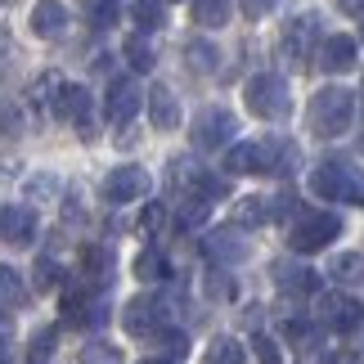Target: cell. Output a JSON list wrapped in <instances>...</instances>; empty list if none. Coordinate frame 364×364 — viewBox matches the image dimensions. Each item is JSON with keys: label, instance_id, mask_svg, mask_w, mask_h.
<instances>
[{"label": "cell", "instance_id": "40", "mask_svg": "<svg viewBox=\"0 0 364 364\" xmlns=\"http://www.w3.org/2000/svg\"><path fill=\"white\" fill-rule=\"evenodd\" d=\"M342 14H351V18H364V0H338Z\"/></svg>", "mask_w": 364, "mask_h": 364}, {"label": "cell", "instance_id": "31", "mask_svg": "<svg viewBox=\"0 0 364 364\" xmlns=\"http://www.w3.org/2000/svg\"><path fill=\"white\" fill-rule=\"evenodd\" d=\"M23 135V108L14 100H0V139H14Z\"/></svg>", "mask_w": 364, "mask_h": 364}, {"label": "cell", "instance_id": "30", "mask_svg": "<svg viewBox=\"0 0 364 364\" xmlns=\"http://www.w3.org/2000/svg\"><path fill=\"white\" fill-rule=\"evenodd\" d=\"M126 59H131L135 73H149V68L158 63V54H153V46H149L144 36H131V41H126Z\"/></svg>", "mask_w": 364, "mask_h": 364}, {"label": "cell", "instance_id": "26", "mask_svg": "<svg viewBox=\"0 0 364 364\" xmlns=\"http://www.w3.org/2000/svg\"><path fill=\"white\" fill-rule=\"evenodd\" d=\"M207 216H212V203H207V198H203V193H193V198H189L185 207H180V216H176V225H180V230H198V225H203V220H207Z\"/></svg>", "mask_w": 364, "mask_h": 364}, {"label": "cell", "instance_id": "41", "mask_svg": "<svg viewBox=\"0 0 364 364\" xmlns=\"http://www.w3.org/2000/svg\"><path fill=\"white\" fill-rule=\"evenodd\" d=\"M54 189V176H36L32 180V193H50Z\"/></svg>", "mask_w": 364, "mask_h": 364}, {"label": "cell", "instance_id": "35", "mask_svg": "<svg viewBox=\"0 0 364 364\" xmlns=\"http://www.w3.org/2000/svg\"><path fill=\"white\" fill-rule=\"evenodd\" d=\"M36 288H41V292L59 288V265H54L50 257H41V261H36Z\"/></svg>", "mask_w": 364, "mask_h": 364}, {"label": "cell", "instance_id": "7", "mask_svg": "<svg viewBox=\"0 0 364 364\" xmlns=\"http://www.w3.org/2000/svg\"><path fill=\"white\" fill-rule=\"evenodd\" d=\"M319 315H324V324L333 333H351L364 324V306L355 297H346V292H328V297H319Z\"/></svg>", "mask_w": 364, "mask_h": 364}, {"label": "cell", "instance_id": "8", "mask_svg": "<svg viewBox=\"0 0 364 364\" xmlns=\"http://www.w3.org/2000/svg\"><path fill=\"white\" fill-rule=\"evenodd\" d=\"M149 185L153 180H149L144 166H117V171L104 180V198L108 203H135V198L149 193Z\"/></svg>", "mask_w": 364, "mask_h": 364}, {"label": "cell", "instance_id": "10", "mask_svg": "<svg viewBox=\"0 0 364 364\" xmlns=\"http://www.w3.org/2000/svg\"><path fill=\"white\" fill-rule=\"evenodd\" d=\"M203 252L212 257L216 265H239L243 257H247V243H243V234L234 230V225H225V230H212L203 239Z\"/></svg>", "mask_w": 364, "mask_h": 364}, {"label": "cell", "instance_id": "13", "mask_svg": "<svg viewBox=\"0 0 364 364\" xmlns=\"http://www.w3.org/2000/svg\"><path fill=\"white\" fill-rule=\"evenodd\" d=\"M54 113L77 122L81 131L90 135V90L86 86H59V95H54Z\"/></svg>", "mask_w": 364, "mask_h": 364}, {"label": "cell", "instance_id": "28", "mask_svg": "<svg viewBox=\"0 0 364 364\" xmlns=\"http://www.w3.org/2000/svg\"><path fill=\"white\" fill-rule=\"evenodd\" d=\"M135 274L139 279H166V274H171V265H166V257H162L158 247H149V252H139V257H135Z\"/></svg>", "mask_w": 364, "mask_h": 364}, {"label": "cell", "instance_id": "22", "mask_svg": "<svg viewBox=\"0 0 364 364\" xmlns=\"http://www.w3.org/2000/svg\"><path fill=\"white\" fill-rule=\"evenodd\" d=\"M328 274L338 279V284H360L364 279V257L360 252H338V257L328 261Z\"/></svg>", "mask_w": 364, "mask_h": 364}, {"label": "cell", "instance_id": "39", "mask_svg": "<svg viewBox=\"0 0 364 364\" xmlns=\"http://www.w3.org/2000/svg\"><path fill=\"white\" fill-rule=\"evenodd\" d=\"M162 220H166V212H162V207H149V212H144V230L153 234V230L162 225Z\"/></svg>", "mask_w": 364, "mask_h": 364}, {"label": "cell", "instance_id": "15", "mask_svg": "<svg viewBox=\"0 0 364 364\" xmlns=\"http://www.w3.org/2000/svg\"><path fill=\"white\" fill-rule=\"evenodd\" d=\"M32 32L46 36V41L63 36V32H68V9L59 5V0H41V5L32 9Z\"/></svg>", "mask_w": 364, "mask_h": 364}, {"label": "cell", "instance_id": "3", "mask_svg": "<svg viewBox=\"0 0 364 364\" xmlns=\"http://www.w3.org/2000/svg\"><path fill=\"white\" fill-rule=\"evenodd\" d=\"M247 108L265 122H284L292 113V100H288V81L274 77V73H261L247 81Z\"/></svg>", "mask_w": 364, "mask_h": 364}, {"label": "cell", "instance_id": "38", "mask_svg": "<svg viewBox=\"0 0 364 364\" xmlns=\"http://www.w3.org/2000/svg\"><path fill=\"white\" fill-rule=\"evenodd\" d=\"M274 5H279V0H243V14H247V18H265Z\"/></svg>", "mask_w": 364, "mask_h": 364}, {"label": "cell", "instance_id": "19", "mask_svg": "<svg viewBox=\"0 0 364 364\" xmlns=\"http://www.w3.org/2000/svg\"><path fill=\"white\" fill-rule=\"evenodd\" d=\"M225 166L234 176H261V139L257 144H234L225 153Z\"/></svg>", "mask_w": 364, "mask_h": 364}, {"label": "cell", "instance_id": "24", "mask_svg": "<svg viewBox=\"0 0 364 364\" xmlns=\"http://www.w3.org/2000/svg\"><path fill=\"white\" fill-rule=\"evenodd\" d=\"M193 23H203V27H225V23H230V0H193Z\"/></svg>", "mask_w": 364, "mask_h": 364}, {"label": "cell", "instance_id": "6", "mask_svg": "<svg viewBox=\"0 0 364 364\" xmlns=\"http://www.w3.org/2000/svg\"><path fill=\"white\" fill-rule=\"evenodd\" d=\"M122 324H126L131 338H158V333L166 328V301H158V297H135L122 311Z\"/></svg>", "mask_w": 364, "mask_h": 364}, {"label": "cell", "instance_id": "5", "mask_svg": "<svg viewBox=\"0 0 364 364\" xmlns=\"http://www.w3.org/2000/svg\"><path fill=\"white\" fill-rule=\"evenodd\" d=\"M234 131H239V122H234L230 108H203L198 117H193V149L212 153V149H225Z\"/></svg>", "mask_w": 364, "mask_h": 364}, {"label": "cell", "instance_id": "18", "mask_svg": "<svg viewBox=\"0 0 364 364\" xmlns=\"http://www.w3.org/2000/svg\"><path fill=\"white\" fill-rule=\"evenodd\" d=\"M274 279H279V288H284V292H292V297H315V292H319V274L315 270H301V265H279Z\"/></svg>", "mask_w": 364, "mask_h": 364}, {"label": "cell", "instance_id": "29", "mask_svg": "<svg viewBox=\"0 0 364 364\" xmlns=\"http://www.w3.org/2000/svg\"><path fill=\"white\" fill-rule=\"evenodd\" d=\"M27 297V288H23V279L14 265H0V306H18Z\"/></svg>", "mask_w": 364, "mask_h": 364}, {"label": "cell", "instance_id": "33", "mask_svg": "<svg viewBox=\"0 0 364 364\" xmlns=\"http://www.w3.org/2000/svg\"><path fill=\"white\" fill-rule=\"evenodd\" d=\"M81 364H122V351L108 342H90V346H81Z\"/></svg>", "mask_w": 364, "mask_h": 364}, {"label": "cell", "instance_id": "25", "mask_svg": "<svg viewBox=\"0 0 364 364\" xmlns=\"http://www.w3.org/2000/svg\"><path fill=\"white\" fill-rule=\"evenodd\" d=\"M185 59H189V68H198V73H216L220 50L212 46V41H189V46H185Z\"/></svg>", "mask_w": 364, "mask_h": 364}, {"label": "cell", "instance_id": "2", "mask_svg": "<svg viewBox=\"0 0 364 364\" xmlns=\"http://www.w3.org/2000/svg\"><path fill=\"white\" fill-rule=\"evenodd\" d=\"M351 117H355V95L342 90V86H324L311 100V131L319 139H338L351 131Z\"/></svg>", "mask_w": 364, "mask_h": 364}, {"label": "cell", "instance_id": "4", "mask_svg": "<svg viewBox=\"0 0 364 364\" xmlns=\"http://www.w3.org/2000/svg\"><path fill=\"white\" fill-rule=\"evenodd\" d=\"M338 234H342V220L333 216V212H306V216H297V225H292L288 243H292V252L311 257V252H324L333 239H338Z\"/></svg>", "mask_w": 364, "mask_h": 364}, {"label": "cell", "instance_id": "20", "mask_svg": "<svg viewBox=\"0 0 364 364\" xmlns=\"http://www.w3.org/2000/svg\"><path fill=\"white\" fill-rule=\"evenodd\" d=\"M234 216H239V225H247V230H257V225H265V220H274L270 198H261V193H247V198H239Z\"/></svg>", "mask_w": 364, "mask_h": 364}, {"label": "cell", "instance_id": "37", "mask_svg": "<svg viewBox=\"0 0 364 364\" xmlns=\"http://www.w3.org/2000/svg\"><path fill=\"white\" fill-rule=\"evenodd\" d=\"M257 360L261 364H284V355H279V346L270 338H257Z\"/></svg>", "mask_w": 364, "mask_h": 364}, {"label": "cell", "instance_id": "14", "mask_svg": "<svg viewBox=\"0 0 364 364\" xmlns=\"http://www.w3.org/2000/svg\"><path fill=\"white\" fill-rule=\"evenodd\" d=\"M315 59L333 77H338V73H351V68H355V41L351 36H324V46L315 50Z\"/></svg>", "mask_w": 364, "mask_h": 364}, {"label": "cell", "instance_id": "1", "mask_svg": "<svg viewBox=\"0 0 364 364\" xmlns=\"http://www.w3.org/2000/svg\"><path fill=\"white\" fill-rule=\"evenodd\" d=\"M311 193L324 203H346V207H364V176L351 162H319L311 171Z\"/></svg>", "mask_w": 364, "mask_h": 364}, {"label": "cell", "instance_id": "23", "mask_svg": "<svg viewBox=\"0 0 364 364\" xmlns=\"http://www.w3.org/2000/svg\"><path fill=\"white\" fill-rule=\"evenodd\" d=\"M203 364H247V355H243V342H239V338H216L212 346H207Z\"/></svg>", "mask_w": 364, "mask_h": 364}, {"label": "cell", "instance_id": "17", "mask_svg": "<svg viewBox=\"0 0 364 364\" xmlns=\"http://www.w3.org/2000/svg\"><path fill=\"white\" fill-rule=\"evenodd\" d=\"M149 117L158 131H176L180 126V104H176V95L166 90V86H153L149 90Z\"/></svg>", "mask_w": 364, "mask_h": 364}, {"label": "cell", "instance_id": "27", "mask_svg": "<svg viewBox=\"0 0 364 364\" xmlns=\"http://www.w3.org/2000/svg\"><path fill=\"white\" fill-rule=\"evenodd\" d=\"M81 5H86L90 27H113L122 18V5H117V0H81Z\"/></svg>", "mask_w": 364, "mask_h": 364}, {"label": "cell", "instance_id": "42", "mask_svg": "<svg viewBox=\"0 0 364 364\" xmlns=\"http://www.w3.org/2000/svg\"><path fill=\"white\" fill-rule=\"evenodd\" d=\"M139 364H171V360H139Z\"/></svg>", "mask_w": 364, "mask_h": 364}, {"label": "cell", "instance_id": "34", "mask_svg": "<svg viewBox=\"0 0 364 364\" xmlns=\"http://www.w3.org/2000/svg\"><path fill=\"white\" fill-rule=\"evenodd\" d=\"M86 270H95L100 284H108V270H113V257L104 247H86Z\"/></svg>", "mask_w": 364, "mask_h": 364}, {"label": "cell", "instance_id": "11", "mask_svg": "<svg viewBox=\"0 0 364 364\" xmlns=\"http://www.w3.org/2000/svg\"><path fill=\"white\" fill-rule=\"evenodd\" d=\"M315 27H319V18L315 14H301V18H292L288 23V32H284V59L292 63V68H301L306 59H311V41H315Z\"/></svg>", "mask_w": 364, "mask_h": 364}, {"label": "cell", "instance_id": "43", "mask_svg": "<svg viewBox=\"0 0 364 364\" xmlns=\"http://www.w3.org/2000/svg\"><path fill=\"white\" fill-rule=\"evenodd\" d=\"M0 5H5V0H0Z\"/></svg>", "mask_w": 364, "mask_h": 364}, {"label": "cell", "instance_id": "12", "mask_svg": "<svg viewBox=\"0 0 364 364\" xmlns=\"http://www.w3.org/2000/svg\"><path fill=\"white\" fill-rule=\"evenodd\" d=\"M36 234V212L32 207H0V243H32Z\"/></svg>", "mask_w": 364, "mask_h": 364}, {"label": "cell", "instance_id": "21", "mask_svg": "<svg viewBox=\"0 0 364 364\" xmlns=\"http://www.w3.org/2000/svg\"><path fill=\"white\" fill-rule=\"evenodd\" d=\"M131 23L139 27V32H158V27L166 23L162 0H131Z\"/></svg>", "mask_w": 364, "mask_h": 364}, {"label": "cell", "instance_id": "36", "mask_svg": "<svg viewBox=\"0 0 364 364\" xmlns=\"http://www.w3.org/2000/svg\"><path fill=\"white\" fill-rule=\"evenodd\" d=\"M158 338H162V346H166V351H171V360H180V355H189V342H185V333H158Z\"/></svg>", "mask_w": 364, "mask_h": 364}, {"label": "cell", "instance_id": "16", "mask_svg": "<svg viewBox=\"0 0 364 364\" xmlns=\"http://www.w3.org/2000/svg\"><path fill=\"white\" fill-rule=\"evenodd\" d=\"M292 166H297V149L288 139H261V176H292Z\"/></svg>", "mask_w": 364, "mask_h": 364}, {"label": "cell", "instance_id": "9", "mask_svg": "<svg viewBox=\"0 0 364 364\" xmlns=\"http://www.w3.org/2000/svg\"><path fill=\"white\" fill-rule=\"evenodd\" d=\"M139 108H144V90L135 86L131 77H117L113 86H108V122L113 126H126Z\"/></svg>", "mask_w": 364, "mask_h": 364}, {"label": "cell", "instance_id": "32", "mask_svg": "<svg viewBox=\"0 0 364 364\" xmlns=\"http://www.w3.org/2000/svg\"><path fill=\"white\" fill-rule=\"evenodd\" d=\"M54 338H59L54 328H41L36 338H32V346H27V364H50V355H54Z\"/></svg>", "mask_w": 364, "mask_h": 364}]
</instances>
